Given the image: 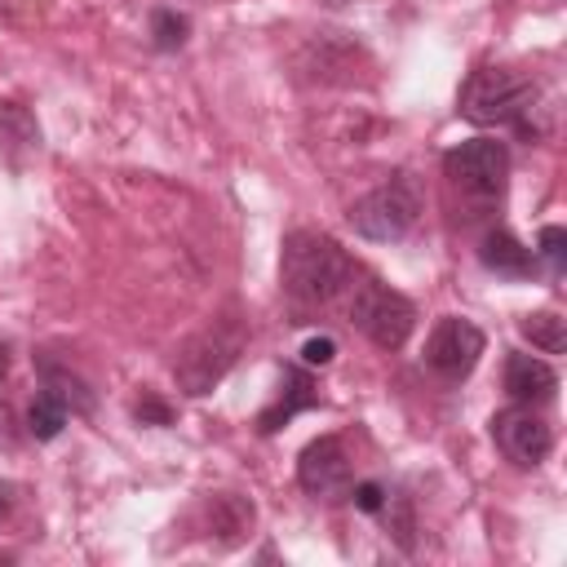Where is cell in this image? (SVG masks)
<instances>
[{"label":"cell","instance_id":"obj_26","mask_svg":"<svg viewBox=\"0 0 567 567\" xmlns=\"http://www.w3.org/2000/svg\"><path fill=\"white\" fill-rule=\"evenodd\" d=\"M9 381V341H0V390Z\"/></svg>","mask_w":567,"mask_h":567},{"label":"cell","instance_id":"obj_20","mask_svg":"<svg viewBox=\"0 0 567 567\" xmlns=\"http://www.w3.org/2000/svg\"><path fill=\"white\" fill-rule=\"evenodd\" d=\"M532 252H536V261L549 266L554 279H563V270H567V230H563V226H545Z\"/></svg>","mask_w":567,"mask_h":567},{"label":"cell","instance_id":"obj_27","mask_svg":"<svg viewBox=\"0 0 567 567\" xmlns=\"http://www.w3.org/2000/svg\"><path fill=\"white\" fill-rule=\"evenodd\" d=\"M0 563H9V554H4V549H0Z\"/></svg>","mask_w":567,"mask_h":567},{"label":"cell","instance_id":"obj_15","mask_svg":"<svg viewBox=\"0 0 567 567\" xmlns=\"http://www.w3.org/2000/svg\"><path fill=\"white\" fill-rule=\"evenodd\" d=\"M40 390H53L66 408H71V416H89L93 412V390H89V381L84 377H75L71 368H62V363H53V359H40Z\"/></svg>","mask_w":567,"mask_h":567},{"label":"cell","instance_id":"obj_24","mask_svg":"<svg viewBox=\"0 0 567 567\" xmlns=\"http://www.w3.org/2000/svg\"><path fill=\"white\" fill-rule=\"evenodd\" d=\"M18 443V421H13V408L0 399V452H9Z\"/></svg>","mask_w":567,"mask_h":567},{"label":"cell","instance_id":"obj_1","mask_svg":"<svg viewBox=\"0 0 567 567\" xmlns=\"http://www.w3.org/2000/svg\"><path fill=\"white\" fill-rule=\"evenodd\" d=\"M279 288L297 306H328L354 288V261L332 235L292 230L279 252Z\"/></svg>","mask_w":567,"mask_h":567},{"label":"cell","instance_id":"obj_5","mask_svg":"<svg viewBox=\"0 0 567 567\" xmlns=\"http://www.w3.org/2000/svg\"><path fill=\"white\" fill-rule=\"evenodd\" d=\"M350 323L381 350H399L412 328H416V306L394 292L390 284H377V279H363L354 284V297H350Z\"/></svg>","mask_w":567,"mask_h":567},{"label":"cell","instance_id":"obj_8","mask_svg":"<svg viewBox=\"0 0 567 567\" xmlns=\"http://www.w3.org/2000/svg\"><path fill=\"white\" fill-rule=\"evenodd\" d=\"M492 439L501 447L505 461H514L518 470H536L549 447H554V430L545 425V416L532 412V403H509L492 416Z\"/></svg>","mask_w":567,"mask_h":567},{"label":"cell","instance_id":"obj_4","mask_svg":"<svg viewBox=\"0 0 567 567\" xmlns=\"http://www.w3.org/2000/svg\"><path fill=\"white\" fill-rule=\"evenodd\" d=\"M239 350H244V328H239L235 319H217V323L199 328V332L177 350L173 377H177V385H182L186 394L199 399V394H208V390L235 368Z\"/></svg>","mask_w":567,"mask_h":567},{"label":"cell","instance_id":"obj_23","mask_svg":"<svg viewBox=\"0 0 567 567\" xmlns=\"http://www.w3.org/2000/svg\"><path fill=\"white\" fill-rule=\"evenodd\" d=\"M332 354H337V341L332 337H310L301 346V363L306 368H323V363H332Z\"/></svg>","mask_w":567,"mask_h":567},{"label":"cell","instance_id":"obj_13","mask_svg":"<svg viewBox=\"0 0 567 567\" xmlns=\"http://www.w3.org/2000/svg\"><path fill=\"white\" fill-rule=\"evenodd\" d=\"M40 151V124L22 102H0V155L18 168L27 155Z\"/></svg>","mask_w":567,"mask_h":567},{"label":"cell","instance_id":"obj_2","mask_svg":"<svg viewBox=\"0 0 567 567\" xmlns=\"http://www.w3.org/2000/svg\"><path fill=\"white\" fill-rule=\"evenodd\" d=\"M456 111L478 124V128H514L523 137H536L532 128V111H536V84L523 80L509 66H478L465 75L461 93H456Z\"/></svg>","mask_w":567,"mask_h":567},{"label":"cell","instance_id":"obj_11","mask_svg":"<svg viewBox=\"0 0 567 567\" xmlns=\"http://www.w3.org/2000/svg\"><path fill=\"white\" fill-rule=\"evenodd\" d=\"M319 403V390H315V377L306 368H284V381H279V394L270 399V408L257 416V430L261 434H275L279 425H288L297 412L315 408Z\"/></svg>","mask_w":567,"mask_h":567},{"label":"cell","instance_id":"obj_3","mask_svg":"<svg viewBox=\"0 0 567 567\" xmlns=\"http://www.w3.org/2000/svg\"><path fill=\"white\" fill-rule=\"evenodd\" d=\"M421 213V190L408 173H394L390 182L372 186L368 195H359L346 213V221L354 226V235L372 239V244H394L416 226Z\"/></svg>","mask_w":567,"mask_h":567},{"label":"cell","instance_id":"obj_7","mask_svg":"<svg viewBox=\"0 0 567 567\" xmlns=\"http://www.w3.org/2000/svg\"><path fill=\"white\" fill-rule=\"evenodd\" d=\"M483 350H487V337H483V328H478L474 319L443 315V319L434 323V332L425 337V368H430L439 381L456 385V381H465V377L478 368Z\"/></svg>","mask_w":567,"mask_h":567},{"label":"cell","instance_id":"obj_10","mask_svg":"<svg viewBox=\"0 0 567 567\" xmlns=\"http://www.w3.org/2000/svg\"><path fill=\"white\" fill-rule=\"evenodd\" d=\"M554 390H558V372L545 359L523 354V350H514L505 359V394L514 403H545V399H554Z\"/></svg>","mask_w":567,"mask_h":567},{"label":"cell","instance_id":"obj_18","mask_svg":"<svg viewBox=\"0 0 567 567\" xmlns=\"http://www.w3.org/2000/svg\"><path fill=\"white\" fill-rule=\"evenodd\" d=\"M377 518L385 523V532H390V536H394L403 549H412V532H416V518H412V501H408L399 487H385V501H381Z\"/></svg>","mask_w":567,"mask_h":567},{"label":"cell","instance_id":"obj_14","mask_svg":"<svg viewBox=\"0 0 567 567\" xmlns=\"http://www.w3.org/2000/svg\"><path fill=\"white\" fill-rule=\"evenodd\" d=\"M252 501L248 496H239V492H217V496H208V532H221V540L226 545H235L248 527H252Z\"/></svg>","mask_w":567,"mask_h":567},{"label":"cell","instance_id":"obj_25","mask_svg":"<svg viewBox=\"0 0 567 567\" xmlns=\"http://www.w3.org/2000/svg\"><path fill=\"white\" fill-rule=\"evenodd\" d=\"M13 505H18V487L9 478H0V523L13 514Z\"/></svg>","mask_w":567,"mask_h":567},{"label":"cell","instance_id":"obj_22","mask_svg":"<svg viewBox=\"0 0 567 567\" xmlns=\"http://www.w3.org/2000/svg\"><path fill=\"white\" fill-rule=\"evenodd\" d=\"M350 501H354V509H363V514H372L377 518V509H381V501H385V483H354L350 487Z\"/></svg>","mask_w":567,"mask_h":567},{"label":"cell","instance_id":"obj_6","mask_svg":"<svg viewBox=\"0 0 567 567\" xmlns=\"http://www.w3.org/2000/svg\"><path fill=\"white\" fill-rule=\"evenodd\" d=\"M443 177H447L461 195H470V199H478V204H492V199L505 195L509 146L496 142V137H470V142H461V146H452V151L443 155Z\"/></svg>","mask_w":567,"mask_h":567},{"label":"cell","instance_id":"obj_12","mask_svg":"<svg viewBox=\"0 0 567 567\" xmlns=\"http://www.w3.org/2000/svg\"><path fill=\"white\" fill-rule=\"evenodd\" d=\"M478 261H483V270H492L496 279H532V275H536V252H532L523 239H514L509 230H501V226L483 235Z\"/></svg>","mask_w":567,"mask_h":567},{"label":"cell","instance_id":"obj_21","mask_svg":"<svg viewBox=\"0 0 567 567\" xmlns=\"http://www.w3.org/2000/svg\"><path fill=\"white\" fill-rule=\"evenodd\" d=\"M133 421H142V425H173V408L155 390H142L133 399Z\"/></svg>","mask_w":567,"mask_h":567},{"label":"cell","instance_id":"obj_17","mask_svg":"<svg viewBox=\"0 0 567 567\" xmlns=\"http://www.w3.org/2000/svg\"><path fill=\"white\" fill-rule=\"evenodd\" d=\"M518 332L536 350H545V354H563L567 350V319L558 310H532V315H523L518 319Z\"/></svg>","mask_w":567,"mask_h":567},{"label":"cell","instance_id":"obj_19","mask_svg":"<svg viewBox=\"0 0 567 567\" xmlns=\"http://www.w3.org/2000/svg\"><path fill=\"white\" fill-rule=\"evenodd\" d=\"M186 35H190V18L186 13H177V9H155L151 13V44L159 53H177L186 44Z\"/></svg>","mask_w":567,"mask_h":567},{"label":"cell","instance_id":"obj_16","mask_svg":"<svg viewBox=\"0 0 567 567\" xmlns=\"http://www.w3.org/2000/svg\"><path fill=\"white\" fill-rule=\"evenodd\" d=\"M66 421H71V408H66V403H62L53 390H40V394L31 399V408H27V434H31L35 443L58 439Z\"/></svg>","mask_w":567,"mask_h":567},{"label":"cell","instance_id":"obj_9","mask_svg":"<svg viewBox=\"0 0 567 567\" xmlns=\"http://www.w3.org/2000/svg\"><path fill=\"white\" fill-rule=\"evenodd\" d=\"M297 483L310 496H341L350 492V452L337 434H319L297 456Z\"/></svg>","mask_w":567,"mask_h":567}]
</instances>
